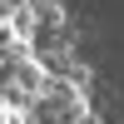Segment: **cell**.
Wrapping results in <instances>:
<instances>
[{"label":"cell","mask_w":124,"mask_h":124,"mask_svg":"<svg viewBox=\"0 0 124 124\" xmlns=\"http://www.w3.org/2000/svg\"><path fill=\"white\" fill-rule=\"evenodd\" d=\"M5 119H10V109H5V104H0V124H5Z\"/></svg>","instance_id":"6da1fadb"}]
</instances>
